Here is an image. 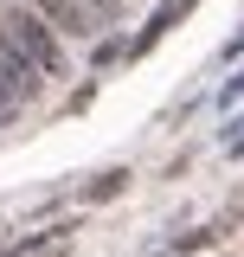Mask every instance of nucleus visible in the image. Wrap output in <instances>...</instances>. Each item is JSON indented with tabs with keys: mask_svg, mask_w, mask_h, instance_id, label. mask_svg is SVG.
Listing matches in <instances>:
<instances>
[{
	"mask_svg": "<svg viewBox=\"0 0 244 257\" xmlns=\"http://www.w3.org/2000/svg\"><path fill=\"white\" fill-rule=\"evenodd\" d=\"M0 32L39 64V77H64V71H71V64H64V32L52 26L32 0H26V7H7V13H0Z\"/></svg>",
	"mask_w": 244,
	"mask_h": 257,
	"instance_id": "obj_1",
	"label": "nucleus"
},
{
	"mask_svg": "<svg viewBox=\"0 0 244 257\" xmlns=\"http://www.w3.org/2000/svg\"><path fill=\"white\" fill-rule=\"evenodd\" d=\"M32 7H39L64 39H90V32H103V13H96L90 0H32Z\"/></svg>",
	"mask_w": 244,
	"mask_h": 257,
	"instance_id": "obj_2",
	"label": "nucleus"
},
{
	"mask_svg": "<svg viewBox=\"0 0 244 257\" xmlns=\"http://www.w3.org/2000/svg\"><path fill=\"white\" fill-rule=\"evenodd\" d=\"M96 13H103V26H109V20H122V0H90Z\"/></svg>",
	"mask_w": 244,
	"mask_h": 257,
	"instance_id": "obj_3",
	"label": "nucleus"
}]
</instances>
